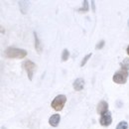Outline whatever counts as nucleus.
<instances>
[{"label": "nucleus", "instance_id": "nucleus-1", "mask_svg": "<svg viewBox=\"0 0 129 129\" xmlns=\"http://www.w3.org/2000/svg\"><path fill=\"white\" fill-rule=\"evenodd\" d=\"M4 56L8 59H24L27 56V51L16 47H8L4 51Z\"/></svg>", "mask_w": 129, "mask_h": 129}, {"label": "nucleus", "instance_id": "nucleus-2", "mask_svg": "<svg viewBox=\"0 0 129 129\" xmlns=\"http://www.w3.org/2000/svg\"><path fill=\"white\" fill-rule=\"evenodd\" d=\"M66 102H67V96L64 94H59L53 99V101L51 103V106L56 111H61L64 108Z\"/></svg>", "mask_w": 129, "mask_h": 129}, {"label": "nucleus", "instance_id": "nucleus-3", "mask_svg": "<svg viewBox=\"0 0 129 129\" xmlns=\"http://www.w3.org/2000/svg\"><path fill=\"white\" fill-rule=\"evenodd\" d=\"M129 76V72L128 71H124V70H120L118 72H116L112 77V81L115 83H118V84H123L127 81Z\"/></svg>", "mask_w": 129, "mask_h": 129}, {"label": "nucleus", "instance_id": "nucleus-4", "mask_svg": "<svg viewBox=\"0 0 129 129\" xmlns=\"http://www.w3.org/2000/svg\"><path fill=\"white\" fill-rule=\"evenodd\" d=\"M22 67H23V69L25 70V72L27 73V76H28V79L30 80V81H32L33 80V77H34V74H35V72H36V70H37V64H35L34 62L32 61H25L23 64H22Z\"/></svg>", "mask_w": 129, "mask_h": 129}, {"label": "nucleus", "instance_id": "nucleus-5", "mask_svg": "<svg viewBox=\"0 0 129 129\" xmlns=\"http://www.w3.org/2000/svg\"><path fill=\"white\" fill-rule=\"evenodd\" d=\"M99 123H100V125H102V126H109V125L112 123V116H111V113L108 111V112L100 115Z\"/></svg>", "mask_w": 129, "mask_h": 129}, {"label": "nucleus", "instance_id": "nucleus-6", "mask_svg": "<svg viewBox=\"0 0 129 129\" xmlns=\"http://www.w3.org/2000/svg\"><path fill=\"white\" fill-rule=\"evenodd\" d=\"M96 110H97V113L100 114V115L108 112V103H107L105 100H101V101L97 104Z\"/></svg>", "mask_w": 129, "mask_h": 129}, {"label": "nucleus", "instance_id": "nucleus-7", "mask_svg": "<svg viewBox=\"0 0 129 129\" xmlns=\"http://www.w3.org/2000/svg\"><path fill=\"white\" fill-rule=\"evenodd\" d=\"M73 86H74V89L77 91L82 90L84 87V80L82 78H78L77 80H75L74 83H73Z\"/></svg>", "mask_w": 129, "mask_h": 129}, {"label": "nucleus", "instance_id": "nucleus-8", "mask_svg": "<svg viewBox=\"0 0 129 129\" xmlns=\"http://www.w3.org/2000/svg\"><path fill=\"white\" fill-rule=\"evenodd\" d=\"M61 121V116L59 114H53L50 118H49V124L53 127H57L59 125Z\"/></svg>", "mask_w": 129, "mask_h": 129}, {"label": "nucleus", "instance_id": "nucleus-9", "mask_svg": "<svg viewBox=\"0 0 129 129\" xmlns=\"http://www.w3.org/2000/svg\"><path fill=\"white\" fill-rule=\"evenodd\" d=\"M19 4V8H20V11L21 13L23 14H26L29 10V7H30V2L29 1H25V0H22V1H19L18 2Z\"/></svg>", "mask_w": 129, "mask_h": 129}, {"label": "nucleus", "instance_id": "nucleus-10", "mask_svg": "<svg viewBox=\"0 0 129 129\" xmlns=\"http://www.w3.org/2000/svg\"><path fill=\"white\" fill-rule=\"evenodd\" d=\"M34 40H35V50L37 51L38 54H41L43 52V46H42V44L40 42V39H39L36 32H34Z\"/></svg>", "mask_w": 129, "mask_h": 129}, {"label": "nucleus", "instance_id": "nucleus-11", "mask_svg": "<svg viewBox=\"0 0 129 129\" xmlns=\"http://www.w3.org/2000/svg\"><path fill=\"white\" fill-rule=\"evenodd\" d=\"M120 68H121V70L128 71L129 72V58H125V59L120 63Z\"/></svg>", "mask_w": 129, "mask_h": 129}, {"label": "nucleus", "instance_id": "nucleus-12", "mask_svg": "<svg viewBox=\"0 0 129 129\" xmlns=\"http://www.w3.org/2000/svg\"><path fill=\"white\" fill-rule=\"evenodd\" d=\"M88 11V1L84 0L82 1V6L79 9V12H87Z\"/></svg>", "mask_w": 129, "mask_h": 129}, {"label": "nucleus", "instance_id": "nucleus-13", "mask_svg": "<svg viewBox=\"0 0 129 129\" xmlns=\"http://www.w3.org/2000/svg\"><path fill=\"white\" fill-rule=\"evenodd\" d=\"M69 58H70V52H69V50L68 49H64L63 50V53H62V61L66 62V61L69 60Z\"/></svg>", "mask_w": 129, "mask_h": 129}, {"label": "nucleus", "instance_id": "nucleus-14", "mask_svg": "<svg viewBox=\"0 0 129 129\" xmlns=\"http://www.w3.org/2000/svg\"><path fill=\"white\" fill-rule=\"evenodd\" d=\"M116 129H128V123L126 121H120L117 124Z\"/></svg>", "mask_w": 129, "mask_h": 129}, {"label": "nucleus", "instance_id": "nucleus-15", "mask_svg": "<svg viewBox=\"0 0 129 129\" xmlns=\"http://www.w3.org/2000/svg\"><path fill=\"white\" fill-rule=\"evenodd\" d=\"M91 56H92V53H89V54H87V55H85L84 56V58L82 59V61H81V67H83L84 64L87 63V61L91 58Z\"/></svg>", "mask_w": 129, "mask_h": 129}, {"label": "nucleus", "instance_id": "nucleus-16", "mask_svg": "<svg viewBox=\"0 0 129 129\" xmlns=\"http://www.w3.org/2000/svg\"><path fill=\"white\" fill-rule=\"evenodd\" d=\"M104 45H105V42H104V40H101V41H99L98 43L96 44V46H95V49L96 50H100V49H102L104 47Z\"/></svg>", "mask_w": 129, "mask_h": 129}, {"label": "nucleus", "instance_id": "nucleus-17", "mask_svg": "<svg viewBox=\"0 0 129 129\" xmlns=\"http://www.w3.org/2000/svg\"><path fill=\"white\" fill-rule=\"evenodd\" d=\"M126 52H127V54H128V56H129V45H128V47H127V49H126Z\"/></svg>", "mask_w": 129, "mask_h": 129}, {"label": "nucleus", "instance_id": "nucleus-18", "mask_svg": "<svg viewBox=\"0 0 129 129\" xmlns=\"http://www.w3.org/2000/svg\"><path fill=\"white\" fill-rule=\"evenodd\" d=\"M127 25H128V27H129V19H128V21H127Z\"/></svg>", "mask_w": 129, "mask_h": 129}]
</instances>
